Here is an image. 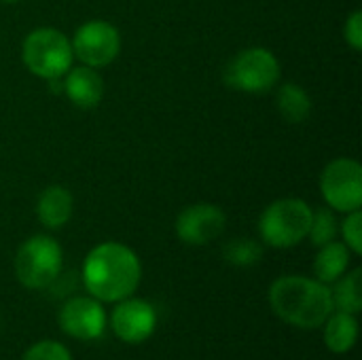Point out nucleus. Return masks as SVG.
<instances>
[{"label": "nucleus", "mask_w": 362, "mask_h": 360, "mask_svg": "<svg viewBox=\"0 0 362 360\" xmlns=\"http://www.w3.org/2000/svg\"><path fill=\"white\" fill-rule=\"evenodd\" d=\"M142 278L138 255L119 242H104L91 248L83 263V284L102 303H117L136 293Z\"/></svg>", "instance_id": "1"}, {"label": "nucleus", "mask_w": 362, "mask_h": 360, "mask_svg": "<svg viewBox=\"0 0 362 360\" xmlns=\"http://www.w3.org/2000/svg\"><path fill=\"white\" fill-rule=\"evenodd\" d=\"M274 314L299 329H318L335 312L329 284L305 276H282L269 289Z\"/></svg>", "instance_id": "2"}, {"label": "nucleus", "mask_w": 362, "mask_h": 360, "mask_svg": "<svg viewBox=\"0 0 362 360\" xmlns=\"http://www.w3.org/2000/svg\"><path fill=\"white\" fill-rule=\"evenodd\" d=\"M312 214L310 204L299 197H284L269 204L259 219L263 242L272 248H293L301 244L310 233Z\"/></svg>", "instance_id": "3"}, {"label": "nucleus", "mask_w": 362, "mask_h": 360, "mask_svg": "<svg viewBox=\"0 0 362 360\" xmlns=\"http://www.w3.org/2000/svg\"><path fill=\"white\" fill-rule=\"evenodd\" d=\"M21 59L34 76L62 79L72 68V42L55 28H36L23 40Z\"/></svg>", "instance_id": "4"}, {"label": "nucleus", "mask_w": 362, "mask_h": 360, "mask_svg": "<svg viewBox=\"0 0 362 360\" xmlns=\"http://www.w3.org/2000/svg\"><path fill=\"white\" fill-rule=\"evenodd\" d=\"M64 252L51 236H32L15 255L17 280L32 291L49 289L62 274Z\"/></svg>", "instance_id": "5"}, {"label": "nucleus", "mask_w": 362, "mask_h": 360, "mask_svg": "<svg viewBox=\"0 0 362 360\" xmlns=\"http://www.w3.org/2000/svg\"><path fill=\"white\" fill-rule=\"evenodd\" d=\"M280 79V62L269 49L250 47L240 51L225 68V83L244 93H265Z\"/></svg>", "instance_id": "6"}, {"label": "nucleus", "mask_w": 362, "mask_h": 360, "mask_svg": "<svg viewBox=\"0 0 362 360\" xmlns=\"http://www.w3.org/2000/svg\"><path fill=\"white\" fill-rule=\"evenodd\" d=\"M320 191L327 206L335 212H354L362 206V168L354 159L331 161L320 176Z\"/></svg>", "instance_id": "7"}, {"label": "nucleus", "mask_w": 362, "mask_h": 360, "mask_svg": "<svg viewBox=\"0 0 362 360\" xmlns=\"http://www.w3.org/2000/svg\"><path fill=\"white\" fill-rule=\"evenodd\" d=\"M72 42V53L89 68H102L115 62L121 51V36L119 30L102 19H91L83 23Z\"/></svg>", "instance_id": "8"}, {"label": "nucleus", "mask_w": 362, "mask_h": 360, "mask_svg": "<svg viewBox=\"0 0 362 360\" xmlns=\"http://www.w3.org/2000/svg\"><path fill=\"white\" fill-rule=\"evenodd\" d=\"M59 327L66 335L91 342L102 337L106 329V312L102 308V301L89 297H72L68 299L59 310Z\"/></svg>", "instance_id": "9"}, {"label": "nucleus", "mask_w": 362, "mask_h": 360, "mask_svg": "<svg viewBox=\"0 0 362 360\" xmlns=\"http://www.w3.org/2000/svg\"><path fill=\"white\" fill-rule=\"evenodd\" d=\"M157 327V312L148 301L142 299H121L110 314L112 333L125 344L146 342Z\"/></svg>", "instance_id": "10"}, {"label": "nucleus", "mask_w": 362, "mask_h": 360, "mask_svg": "<svg viewBox=\"0 0 362 360\" xmlns=\"http://www.w3.org/2000/svg\"><path fill=\"white\" fill-rule=\"evenodd\" d=\"M225 212L214 204H195L185 208L176 219V233L185 244L204 246L225 231Z\"/></svg>", "instance_id": "11"}, {"label": "nucleus", "mask_w": 362, "mask_h": 360, "mask_svg": "<svg viewBox=\"0 0 362 360\" xmlns=\"http://www.w3.org/2000/svg\"><path fill=\"white\" fill-rule=\"evenodd\" d=\"M64 93L78 108H95L104 98V81L95 68L78 66L64 74Z\"/></svg>", "instance_id": "12"}, {"label": "nucleus", "mask_w": 362, "mask_h": 360, "mask_svg": "<svg viewBox=\"0 0 362 360\" xmlns=\"http://www.w3.org/2000/svg\"><path fill=\"white\" fill-rule=\"evenodd\" d=\"M74 210V199L68 189L64 187H47L38 202H36V216L47 229H59L64 227Z\"/></svg>", "instance_id": "13"}, {"label": "nucleus", "mask_w": 362, "mask_h": 360, "mask_svg": "<svg viewBox=\"0 0 362 360\" xmlns=\"http://www.w3.org/2000/svg\"><path fill=\"white\" fill-rule=\"evenodd\" d=\"M350 248L344 242H329L325 246H320L316 261H314V274L316 280L325 282V284H333L337 282L350 267Z\"/></svg>", "instance_id": "14"}, {"label": "nucleus", "mask_w": 362, "mask_h": 360, "mask_svg": "<svg viewBox=\"0 0 362 360\" xmlns=\"http://www.w3.org/2000/svg\"><path fill=\"white\" fill-rule=\"evenodd\" d=\"M358 337V320L346 312H333L325 320V346L333 354H348Z\"/></svg>", "instance_id": "15"}, {"label": "nucleus", "mask_w": 362, "mask_h": 360, "mask_svg": "<svg viewBox=\"0 0 362 360\" xmlns=\"http://www.w3.org/2000/svg\"><path fill=\"white\" fill-rule=\"evenodd\" d=\"M362 272L356 267L350 274L346 272L335 284V289L331 291L333 295V306L337 312H346L356 316L362 310V289H361Z\"/></svg>", "instance_id": "16"}, {"label": "nucleus", "mask_w": 362, "mask_h": 360, "mask_svg": "<svg viewBox=\"0 0 362 360\" xmlns=\"http://www.w3.org/2000/svg\"><path fill=\"white\" fill-rule=\"evenodd\" d=\"M278 110L288 123H303L312 112V98L301 85H282L278 91Z\"/></svg>", "instance_id": "17"}, {"label": "nucleus", "mask_w": 362, "mask_h": 360, "mask_svg": "<svg viewBox=\"0 0 362 360\" xmlns=\"http://www.w3.org/2000/svg\"><path fill=\"white\" fill-rule=\"evenodd\" d=\"M223 255L235 267H252L255 263L261 261L263 246L259 242L250 240V238H235L225 246Z\"/></svg>", "instance_id": "18"}, {"label": "nucleus", "mask_w": 362, "mask_h": 360, "mask_svg": "<svg viewBox=\"0 0 362 360\" xmlns=\"http://www.w3.org/2000/svg\"><path fill=\"white\" fill-rule=\"evenodd\" d=\"M335 236H337V219H335L333 210L329 206L314 210L312 225H310V233H308V238L312 240V244L320 248V246L333 242Z\"/></svg>", "instance_id": "19"}, {"label": "nucleus", "mask_w": 362, "mask_h": 360, "mask_svg": "<svg viewBox=\"0 0 362 360\" xmlns=\"http://www.w3.org/2000/svg\"><path fill=\"white\" fill-rule=\"evenodd\" d=\"M21 360H72V356L66 350V346L51 342V339H45V342L30 346Z\"/></svg>", "instance_id": "20"}, {"label": "nucleus", "mask_w": 362, "mask_h": 360, "mask_svg": "<svg viewBox=\"0 0 362 360\" xmlns=\"http://www.w3.org/2000/svg\"><path fill=\"white\" fill-rule=\"evenodd\" d=\"M344 244L350 248V252L361 255L362 252V214L361 210L348 212L344 225H341Z\"/></svg>", "instance_id": "21"}, {"label": "nucleus", "mask_w": 362, "mask_h": 360, "mask_svg": "<svg viewBox=\"0 0 362 360\" xmlns=\"http://www.w3.org/2000/svg\"><path fill=\"white\" fill-rule=\"evenodd\" d=\"M344 34H346V42L354 49V51H361L362 49V13L361 11H354L348 21H346V28H344Z\"/></svg>", "instance_id": "22"}, {"label": "nucleus", "mask_w": 362, "mask_h": 360, "mask_svg": "<svg viewBox=\"0 0 362 360\" xmlns=\"http://www.w3.org/2000/svg\"><path fill=\"white\" fill-rule=\"evenodd\" d=\"M2 2H19V0H2Z\"/></svg>", "instance_id": "23"}]
</instances>
